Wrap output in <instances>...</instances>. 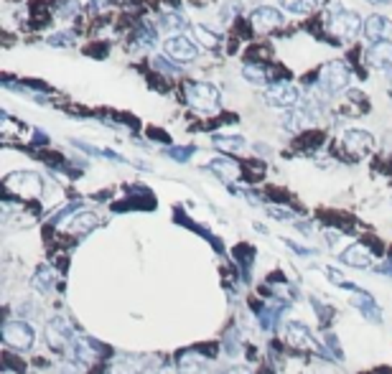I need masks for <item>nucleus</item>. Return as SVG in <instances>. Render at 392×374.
<instances>
[{
  "instance_id": "nucleus-25",
  "label": "nucleus",
  "mask_w": 392,
  "mask_h": 374,
  "mask_svg": "<svg viewBox=\"0 0 392 374\" xmlns=\"http://www.w3.org/2000/svg\"><path fill=\"white\" fill-rule=\"evenodd\" d=\"M306 112H285L283 115V127H288V130H293V133H298L300 127L306 125Z\"/></svg>"
},
{
  "instance_id": "nucleus-15",
  "label": "nucleus",
  "mask_w": 392,
  "mask_h": 374,
  "mask_svg": "<svg viewBox=\"0 0 392 374\" xmlns=\"http://www.w3.org/2000/svg\"><path fill=\"white\" fill-rule=\"evenodd\" d=\"M204 366H207V362H204V357L196 354V351H186L184 357H181V362H178L181 374H199Z\"/></svg>"
},
{
  "instance_id": "nucleus-1",
  "label": "nucleus",
  "mask_w": 392,
  "mask_h": 374,
  "mask_svg": "<svg viewBox=\"0 0 392 374\" xmlns=\"http://www.w3.org/2000/svg\"><path fill=\"white\" fill-rule=\"evenodd\" d=\"M186 102L199 112H214L222 105V94L214 84L209 82H189L184 87Z\"/></svg>"
},
{
  "instance_id": "nucleus-8",
  "label": "nucleus",
  "mask_w": 392,
  "mask_h": 374,
  "mask_svg": "<svg viewBox=\"0 0 392 374\" xmlns=\"http://www.w3.org/2000/svg\"><path fill=\"white\" fill-rule=\"evenodd\" d=\"M342 145L351 156H367L369 150L375 148V138L364 130H347L342 135Z\"/></svg>"
},
{
  "instance_id": "nucleus-13",
  "label": "nucleus",
  "mask_w": 392,
  "mask_h": 374,
  "mask_svg": "<svg viewBox=\"0 0 392 374\" xmlns=\"http://www.w3.org/2000/svg\"><path fill=\"white\" fill-rule=\"evenodd\" d=\"M392 34V25L387 18L382 16H372L367 18V23H364V39L372 43H380V41H387V36Z\"/></svg>"
},
{
  "instance_id": "nucleus-28",
  "label": "nucleus",
  "mask_w": 392,
  "mask_h": 374,
  "mask_svg": "<svg viewBox=\"0 0 392 374\" xmlns=\"http://www.w3.org/2000/svg\"><path fill=\"white\" fill-rule=\"evenodd\" d=\"M72 41H74L72 34H54L49 39V43H54V46H59V43H61V46H67V43H72Z\"/></svg>"
},
{
  "instance_id": "nucleus-31",
  "label": "nucleus",
  "mask_w": 392,
  "mask_h": 374,
  "mask_svg": "<svg viewBox=\"0 0 392 374\" xmlns=\"http://www.w3.org/2000/svg\"><path fill=\"white\" fill-rule=\"evenodd\" d=\"M237 10H240V3H229V6H227V10L222 8V21H232V13H237Z\"/></svg>"
},
{
  "instance_id": "nucleus-23",
  "label": "nucleus",
  "mask_w": 392,
  "mask_h": 374,
  "mask_svg": "<svg viewBox=\"0 0 392 374\" xmlns=\"http://www.w3.org/2000/svg\"><path fill=\"white\" fill-rule=\"evenodd\" d=\"M214 145L222 150H243L245 148V138H240V135H217L214 138Z\"/></svg>"
},
{
  "instance_id": "nucleus-26",
  "label": "nucleus",
  "mask_w": 392,
  "mask_h": 374,
  "mask_svg": "<svg viewBox=\"0 0 392 374\" xmlns=\"http://www.w3.org/2000/svg\"><path fill=\"white\" fill-rule=\"evenodd\" d=\"M194 153V148H171L168 150V156L176 160H189V156Z\"/></svg>"
},
{
  "instance_id": "nucleus-22",
  "label": "nucleus",
  "mask_w": 392,
  "mask_h": 374,
  "mask_svg": "<svg viewBox=\"0 0 392 374\" xmlns=\"http://www.w3.org/2000/svg\"><path fill=\"white\" fill-rule=\"evenodd\" d=\"M280 6L291 13H311L318 6V0H280Z\"/></svg>"
},
{
  "instance_id": "nucleus-14",
  "label": "nucleus",
  "mask_w": 392,
  "mask_h": 374,
  "mask_svg": "<svg viewBox=\"0 0 392 374\" xmlns=\"http://www.w3.org/2000/svg\"><path fill=\"white\" fill-rule=\"evenodd\" d=\"M342 260L351 267H369L372 265V252L364 245H351L347 252H342Z\"/></svg>"
},
{
  "instance_id": "nucleus-27",
  "label": "nucleus",
  "mask_w": 392,
  "mask_h": 374,
  "mask_svg": "<svg viewBox=\"0 0 392 374\" xmlns=\"http://www.w3.org/2000/svg\"><path fill=\"white\" fill-rule=\"evenodd\" d=\"M61 374H84V364H79V362H67V364H61Z\"/></svg>"
},
{
  "instance_id": "nucleus-24",
  "label": "nucleus",
  "mask_w": 392,
  "mask_h": 374,
  "mask_svg": "<svg viewBox=\"0 0 392 374\" xmlns=\"http://www.w3.org/2000/svg\"><path fill=\"white\" fill-rule=\"evenodd\" d=\"M194 34H196V41L201 43V46H207V49H217L219 46V39L212 31H207L204 25H194Z\"/></svg>"
},
{
  "instance_id": "nucleus-11",
  "label": "nucleus",
  "mask_w": 392,
  "mask_h": 374,
  "mask_svg": "<svg viewBox=\"0 0 392 374\" xmlns=\"http://www.w3.org/2000/svg\"><path fill=\"white\" fill-rule=\"evenodd\" d=\"M285 18L280 16V10L276 8H258V10H252V16H250V23L252 28L258 31V34H267V31H273V28H278V25H283Z\"/></svg>"
},
{
  "instance_id": "nucleus-16",
  "label": "nucleus",
  "mask_w": 392,
  "mask_h": 374,
  "mask_svg": "<svg viewBox=\"0 0 392 374\" xmlns=\"http://www.w3.org/2000/svg\"><path fill=\"white\" fill-rule=\"evenodd\" d=\"M209 168H212L214 174L222 176V178H227V181H234V178L240 176V166H237L234 160H229V158H217V160H212V163H209Z\"/></svg>"
},
{
  "instance_id": "nucleus-30",
  "label": "nucleus",
  "mask_w": 392,
  "mask_h": 374,
  "mask_svg": "<svg viewBox=\"0 0 392 374\" xmlns=\"http://www.w3.org/2000/svg\"><path fill=\"white\" fill-rule=\"evenodd\" d=\"M153 67L158 69V72H168V74H174L176 67H171L168 61H163V59H153Z\"/></svg>"
},
{
  "instance_id": "nucleus-20",
  "label": "nucleus",
  "mask_w": 392,
  "mask_h": 374,
  "mask_svg": "<svg viewBox=\"0 0 392 374\" xmlns=\"http://www.w3.org/2000/svg\"><path fill=\"white\" fill-rule=\"evenodd\" d=\"M74 349H76V359H79V362H92V359H97V346H94L90 339H76Z\"/></svg>"
},
{
  "instance_id": "nucleus-7",
  "label": "nucleus",
  "mask_w": 392,
  "mask_h": 374,
  "mask_svg": "<svg viewBox=\"0 0 392 374\" xmlns=\"http://www.w3.org/2000/svg\"><path fill=\"white\" fill-rule=\"evenodd\" d=\"M265 100H267V105H276V107L291 110V107H296V105H298L300 94H298V90H296L293 84L276 82V84H270V87H267Z\"/></svg>"
},
{
  "instance_id": "nucleus-2",
  "label": "nucleus",
  "mask_w": 392,
  "mask_h": 374,
  "mask_svg": "<svg viewBox=\"0 0 392 374\" xmlns=\"http://www.w3.org/2000/svg\"><path fill=\"white\" fill-rule=\"evenodd\" d=\"M351 84V69L344 64V61H329L324 69H321V76H318V87L326 92V94H336V92H344Z\"/></svg>"
},
{
  "instance_id": "nucleus-32",
  "label": "nucleus",
  "mask_w": 392,
  "mask_h": 374,
  "mask_svg": "<svg viewBox=\"0 0 392 374\" xmlns=\"http://www.w3.org/2000/svg\"><path fill=\"white\" fill-rule=\"evenodd\" d=\"M222 374H250L245 366H232V369H227V372H222Z\"/></svg>"
},
{
  "instance_id": "nucleus-21",
  "label": "nucleus",
  "mask_w": 392,
  "mask_h": 374,
  "mask_svg": "<svg viewBox=\"0 0 392 374\" xmlns=\"http://www.w3.org/2000/svg\"><path fill=\"white\" fill-rule=\"evenodd\" d=\"M158 25L166 31V34H171V31H184L186 28V18L184 16H176V13H166V16L158 18Z\"/></svg>"
},
{
  "instance_id": "nucleus-17",
  "label": "nucleus",
  "mask_w": 392,
  "mask_h": 374,
  "mask_svg": "<svg viewBox=\"0 0 392 374\" xmlns=\"http://www.w3.org/2000/svg\"><path fill=\"white\" fill-rule=\"evenodd\" d=\"M94 227H97V216H94L92 211H82V214H76L74 219L69 222V229H72V232H90Z\"/></svg>"
},
{
  "instance_id": "nucleus-10",
  "label": "nucleus",
  "mask_w": 392,
  "mask_h": 374,
  "mask_svg": "<svg viewBox=\"0 0 392 374\" xmlns=\"http://www.w3.org/2000/svg\"><path fill=\"white\" fill-rule=\"evenodd\" d=\"M285 339H288V344L296 346V349L318 351V344L313 341L311 331L303 324H298V321H288V324H285Z\"/></svg>"
},
{
  "instance_id": "nucleus-3",
  "label": "nucleus",
  "mask_w": 392,
  "mask_h": 374,
  "mask_svg": "<svg viewBox=\"0 0 392 374\" xmlns=\"http://www.w3.org/2000/svg\"><path fill=\"white\" fill-rule=\"evenodd\" d=\"M326 28L334 36H339V39L349 41L354 36H359V31H364V23H362V18L354 10H334L331 16L326 18Z\"/></svg>"
},
{
  "instance_id": "nucleus-18",
  "label": "nucleus",
  "mask_w": 392,
  "mask_h": 374,
  "mask_svg": "<svg viewBox=\"0 0 392 374\" xmlns=\"http://www.w3.org/2000/svg\"><path fill=\"white\" fill-rule=\"evenodd\" d=\"M245 79H250V82L255 84H270L273 82V76H270V72H267L265 67H255V64H247V67L243 69Z\"/></svg>"
},
{
  "instance_id": "nucleus-34",
  "label": "nucleus",
  "mask_w": 392,
  "mask_h": 374,
  "mask_svg": "<svg viewBox=\"0 0 392 374\" xmlns=\"http://www.w3.org/2000/svg\"><path fill=\"white\" fill-rule=\"evenodd\" d=\"M384 273H390V275H392V262H387V265H384Z\"/></svg>"
},
{
  "instance_id": "nucleus-29",
  "label": "nucleus",
  "mask_w": 392,
  "mask_h": 374,
  "mask_svg": "<svg viewBox=\"0 0 392 374\" xmlns=\"http://www.w3.org/2000/svg\"><path fill=\"white\" fill-rule=\"evenodd\" d=\"M138 41H141L143 46H150V43L156 41V36H153V31H150V28H143L141 36H138Z\"/></svg>"
},
{
  "instance_id": "nucleus-4",
  "label": "nucleus",
  "mask_w": 392,
  "mask_h": 374,
  "mask_svg": "<svg viewBox=\"0 0 392 374\" xmlns=\"http://www.w3.org/2000/svg\"><path fill=\"white\" fill-rule=\"evenodd\" d=\"M3 341L8 344L10 349H18V351H25L34 346L36 341V333L34 329L25 324V321H8V324L3 326Z\"/></svg>"
},
{
  "instance_id": "nucleus-9",
  "label": "nucleus",
  "mask_w": 392,
  "mask_h": 374,
  "mask_svg": "<svg viewBox=\"0 0 392 374\" xmlns=\"http://www.w3.org/2000/svg\"><path fill=\"white\" fill-rule=\"evenodd\" d=\"M163 49H166V54L174 61H178V64H189V61H194L196 59V46H194L186 36H174V39H168L166 43H163Z\"/></svg>"
},
{
  "instance_id": "nucleus-5",
  "label": "nucleus",
  "mask_w": 392,
  "mask_h": 374,
  "mask_svg": "<svg viewBox=\"0 0 392 374\" xmlns=\"http://www.w3.org/2000/svg\"><path fill=\"white\" fill-rule=\"evenodd\" d=\"M41 178L31 171H21V174H10L6 178V189L18 196H25V199H31V196H39L41 194Z\"/></svg>"
},
{
  "instance_id": "nucleus-6",
  "label": "nucleus",
  "mask_w": 392,
  "mask_h": 374,
  "mask_svg": "<svg viewBox=\"0 0 392 374\" xmlns=\"http://www.w3.org/2000/svg\"><path fill=\"white\" fill-rule=\"evenodd\" d=\"M43 336H46V344H49L54 351H64L69 344H72V339H74V333H72L69 324L61 316L51 318L49 324H46V331H43Z\"/></svg>"
},
{
  "instance_id": "nucleus-19",
  "label": "nucleus",
  "mask_w": 392,
  "mask_h": 374,
  "mask_svg": "<svg viewBox=\"0 0 392 374\" xmlns=\"http://www.w3.org/2000/svg\"><path fill=\"white\" fill-rule=\"evenodd\" d=\"M31 285H34V291L39 293H46L54 285V270L51 267H41L39 273L34 275V280H31Z\"/></svg>"
},
{
  "instance_id": "nucleus-33",
  "label": "nucleus",
  "mask_w": 392,
  "mask_h": 374,
  "mask_svg": "<svg viewBox=\"0 0 392 374\" xmlns=\"http://www.w3.org/2000/svg\"><path fill=\"white\" fill-rule=\"evenodd\" d=\"M367 3H375V6H390L392 0H367Z\"/></svg>"
},
{
  "instance_id": "nucleus-12",
  "label": "nucleus",
  "mask_w": 392,
  "mask_h": 374,
  "mask_svg": "<svg viewBox=\"0 0 392 374\" xmlns=\"http://www.w3.org/2000/svg\"><path fill=\"white\" fill-rule=\"evenodd\" d=\"M367 61L369 67L380 69V72H392V41H380L372 43L367 51Z\"/></svg>"
}]
</instances>
